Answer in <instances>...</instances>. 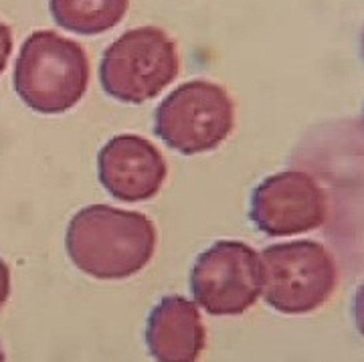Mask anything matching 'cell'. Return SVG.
<instances>
[{
    "instance_id": "obj_1",
    "label": "cell",
    "mask_w": 364,
    "mask_h": 362,
    "mask_svg": "<svg viewBox=\"0 0 364 362\" xmlns=\"http://www.w3.org/2000/svg\"><path fill=\"white\" fill-rule=\"evenodd\" d=\"M67 253L95 280H126L148 265L156 249L154 223L136 211L91 205L67 227Z\"/></svg>"
},
{
    "instance_id": "obj_2",
    "label": "cell",
    "mask_w": 364,
    "mask_h": 362,
    "mask_svg": "<svg viewBox=\"0 0 364 362\" xmlns=\"http://www.w3.org/2000/svg\"><path fill=\"white\" fill-rule=\"evenodd\" d=\"M90 85L83 47L53 31H37L23 43L14 63V91L31 110L61 114L79 104Z\"/></svg>"
},
{
    "instance_id": "obj_3",
    "label": "cell",
    "mask_w": 364,
    "mask_h": 362,
    "mask_svg": "<svg viewBox=\"0 0 364 362\" xmlns=\"http://www.w3.org/2000/svg\"><path fill=\"white\" fill-rule=\"evenodd\" d=\"M259 259L261 296L279 314H312L332 298L338 284L336 261L316 241L272 245Z\"/></svg>"
},
{
    "instance_id": "obj_4",
    "label": "cell",
    "mask_w": 364,
    "mask_h": 362,
    "mask_svg": "<svg viewBox=\"0 0 364 362\" xmlns=\"http://www.w3.org/2000/svg\"><path fill=\"white\" fill-rule=\"evenodd\" d=\"M176 75V45L158 26H138L124 33L105 49L100 65L105 93L136 105L154 100Z\"/></svg>"
},
{
    "instance_id": "obj_5",
    "label": "cell",
    "mask_w": 364,
    "mask_h": 362,
    "mask_svg": "<svg viewBox=\"0 0 364 362\" xmlns=\"http://www.w3.org/2000/svg\"><path fill=\"white\" fill-rule=\"evenodd\" d=\"M235 126V105L221 85L186 81L162 100L154 129L172 150L203 154L227 140Z\"/></svg>"
},
{
    "instance_id": "obj_6",
    "label": "cell",
    "mask_w": 364,
    "mask_h": 362,
    "mask_svg": "<svg viewBox=\"0 0 364 362\" xmlns=\"http://www.w3.org/2000/svg\"><path fill=\"white\" fill-rule=\"evenodd\" d=\"M261 259L241 241H217L191 273L195 302L210 316H239L261 298Z\"/></svg>"
},
{
    "instance_id": "obj_7",
    "label": "cell",
    "mask_w": 364,
    "mask_h": 362,
    "mask_svg": "<svg viewBox=\"0 0 364 362\" xmlns=\"http://www.w3.org/2000/svg\"><path fill=\"white\" fill-rule=\"evenodd\" d=\"M249 215L269 237L308 233L328 219V198L308 172L286 170L267 176L253 191Z\"/></svg>"
},
{
    "instance_id": "obj_8",
    "label": "cell",
    "mask_w": 364,
    "mask_h": 362,
    "mask_svg": "<svg viewBox=\"0 0 364 362\" xmlns=\"http://www.w3.org/2000/svg\"><path fill=\"white\" fill-rule=\"evenodd\" d=\"M97 174L114 198L126 203L150 201L166 179V162L156 146L134 134L112 138L100 150Z\"/></svg>"
},
{
    "instance_id": "obj_9",
    "label": "cell",
    "mask_w": 364,
    "mask_h": 362,
    "mask_svg": "<svg viewBox=\"0 0 364 362\" xmlns=\"http://www.w3.org/2000/svg\"><path fill=\"white\" fill-rule=\"evenodd\" d=\"M146 344L158 362H198L207 332L196 304L181 296L160 299L148 316Z\"/></svg>"
},
{
    "instance_id": "obj_10",
    "label": "cell",
    "mask_w": 364,
    "mask_h": 362,
    "mask_svg": "<svg viewBox=\"0 0 364 362\" xmlns=\"http://www.w3.org/2000/svg\"><path fill=\"white\" fill-rule=\"evenodd\" d=\"M130 0H49L53 18L77 35H100L124 18Z\"/></svg>"
},
{
    "instance_id": "obj_11",
    "label": "cell",
    "mask_w": 364,
    "mask_h": 362,
    "mask_svg": "<svg viewBox=\"0 0 364 362\" xmlns=\"http://www.w3.org/2000/svg\"><path fill=\"white\" fill-rule=\"evenodd\" d=\"M11 53H13V35H11V28L0 21V73L9 63Z\"/></svg>"
},
{
    "instance_id": "obj_12",
    "label": "cell",
    "mask_w": 364,
    "mask_h": 362,
    "mask_svg": "<svg viewBox=\"0 0 364 362\" xmlns=\"http://www.w3.org/2000/svg\"><path fill=\"white\" fill-rule=\"evenodd\" d=\"M352 316H354V324L358 328V332L364 336V284L356 289L354 294V302H352Z\"/></svg>"
},
{
    "instance_id": "obj_13",
    "label": "cell",
    "mask_w": 364,
    "mask_h": 362,
    "mask_svg": "<svg viewBox=\"0 0 364 362\" xmlns=\"http://www.w3.org/2000/svg\"><path fill=\"white\" fill-rule=\"evenodd\" d=\"M9 294H11V272H9V265L0 257V308L6 304Z\"/></svg>"
},
{
    "instance_id": "obj_14",
    "label": "cell",
    "mask_w": 364,
    "mask_h": 362,
    "mask_svg": "<svg viewBox=\"0 0 364 362\" xmlns=\"http://www.w3.org/2000/svg\"><path fill=\"white\" fill-rule=\"evenodd\" d=\"M0 362H4V352H2V346H0Z\"/></svg>"
},
{
    "instance_id": "obj_15",
    "label": "cell",
    "mask_w": 364,
    "mask_h": 362,
    "mask_svg": "<svg viewBox=\"0 0 364 362\" xmlns=\"http://www.w3.org/2000/svg\"><path fill=\"white\" fill-rule=\"evenodd\" d=\"M363 55H364V33H363Z\"/></svg>"
},
{
    "instance_id": "obj_16",
    "label": "cell",
    "mask_w": 364,
    "mask_h": 362,
    "mask_svg": "<svg viewBox=\"0 0 364 362\" xmlns=\"http://www.w3.org/2000/svg\"><path fill=\"white\" fill-rule=\"evenodd\" d=\"M363 128H364V116H363Z\"/></svg>"
}]
</instances>
